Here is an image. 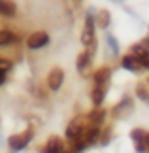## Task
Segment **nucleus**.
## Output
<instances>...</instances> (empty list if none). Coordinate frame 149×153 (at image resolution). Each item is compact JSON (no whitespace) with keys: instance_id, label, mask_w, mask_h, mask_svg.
Here are the masks:
<instances>
[{"instance_id":"obj_19","label":"nucleus","mask_w":149,"mask_h":153,"mask_svg":"<svg viewBox=\"0 0 149 153\" xmlns=\"http://www.w3.org/2000/svg\"><path fill=\"white\" fill-rule=\"evenodd\" d=\"M136 59H138V61H140V64H142V66H144V68H147V70H149V53H147V51L144 53V55L136 57Z\"/></svg>"},{"instance_id":"obj_22","label":"nucleus","mask_w":149,"mask_h":153,"mask_svg":"<svg viewBox=\"0 0 149 153\" xmlns=\"http://www.w3.org/2000/svg\"><path fill=\"white\" fill-rule=\"evenodd\" d=\"M4 79H6V74H0V85L4 83Z\"/></svg>"},{"instance_id":"obj_8","label":"nucleus","mask_w":149,"mask_h":153,"mask_svg":"<svg viewBox=\"0 0 149 153\" xmlns=\"http://www.w3.org/2000/svg\"><path fill=\"white\" fill-rule=\"evenodd\" d=\"M44 153H64V151H62V142H61L59 138H51L49 142L45 144Z\"/></svg>"},{"instance_id":"obj_17","label":"nucleus","mask_w":149,"mask_h":153,"mask_svg":"<svg viewBox=\"0 0 149 153\" xmlns=\"http://www.w3.org/2000/svg\"><path fill=\"white\" fill-rule=\"evenodd\" d=\"M87 148L85 140H79V142H74V148H72V153H83Z\"/></svg>"},{"instance_id":"obj_3","label":"nucleus","mask_w":149,"mask_h":153,"mask_svg":"<svg viewBox=\"0 0 149 153\" xmlns=\"http://www.w3.org/2000/svg\"><path fill=\"white\" fill-rule=\"evenodd\" d=\"M49 44V36H47L45 32H34V34H30L28 36V40H27V45L30 49H40V48H44V45H47Z\"/></svg>"},{"instance_id":"obj_13","label":"nucleus","mask_w":149,"mask_h":153,"mask_svg":"<svg viewBox=\"0 0 149 153\" xmlns=\"http://www.w3.org/2000/svg\"><path fill=\"white\" fill-rule=\"evenodd\" d=\"M104 115H106L104 110H94V111H91V114H89V121H91L93 127H98L100 123L104 121Z\"/></svg>"},{"instance_id":"obj_6","label":"nucleus","mask_w":149,"mask_h":153,"mask_svg":"<svg viewBox=\"0 0 149 153\" xmlns=\"http://www.w3.org/2000/svg\"><path fill=\"white\" fill-rule=\"evenodd\" d=\"M121 64H123V68H127V70H130V72H138V70L142 68V64H140V61L136 59L134 55H127V57H123V61H121Z\"/></svg>"},{"instance_id":"obj_1","label":"nucleus","mask_w":149,"mask_h":153,"mask_svg":"<svg viewBox=\"0 0 149 153\" xmlns=\"http://www.w3.org/2000/svg\"><path fill=\"white\" fill-rule=\"evenodd\" d=\"M30 138H32V131H27V132H23V134H13V136H10L8 144H10L11 151H21V149H25L27 146H28Z\"/></svg>"},{"instance_id":"obj_4","label":"nucleus","mask_w":149,"mask_h":153,"mask_svg":"<svg viewBox=\"0 0 149 153\" xmlns=\"http://www.w3.org/2000/svg\"><path fill=\"white\" fill-rule=\"evenodd\" d=\"M62 81H64V72L61 68H53L49 72V76H47V85H49L51 91H59Z\"/></svg>"},{"instance_id":"obj_7","label":"nucleus","mask_w":149,"mask_h":153,"mask_svg":"<svg viewBox=\"0 0 149 153\" xmlns=\"http://www.w3.org/2000/svg\"><path fill=\"white\" fill-rule=\"evenodd\" d=\"M144 138H145V132H144V131H138V128H134V131H132V140H134V144H136V149H138L140 153L145 151V142H144Z\"/></svg>"},{"instance_id":"obj_5","label":"nucleus","mask_w":149,"mask_h":153,"mask_svg":"<svg viewBox=\"0 0 149 153\" xmlns=\"http://www.w3.org/2000/svg\"><path fill=\"white\" fill-rule=\"evenodd\" d=\"M85 136V128H83L77 121H72L70 125L66 127V138L72 140V142H79Z\"/></svg>"},{"instance_id":"obj_16","label":"nucleus","mask_w":149,"mask_h":153,"mask_svg":"<svg viewBox=\"0 0 149 153\" xmlns=\"http://www.w3.org/2000/svg\"><path fill=\"white\" fill-rule=\"evenodd\" d=\"M98 25L100 27H102V28H106V27H108V23H110V13H108V11H100V15H98Z\"/></svg>"},{"instance_id":"obj_9","label":"nucleus","mask_w":149,"mask_h":153,"mask_svg":"<svg viewBox=\"0 0 149 153\" xmlns=\"http://www.w3.org/2000/svg\"><path fill=\"white\" fill-rule=\"evenodd\" d=\"M0 15L13 17L15 15V4L11 0H0Z\"/></svg>"},{"instance_id":"obj_15","label":"nucleus","mask_w":149,"mask_h":153,"mask_svg":"<svg viewBox=\"0 0 149 153\" xmlns=\"http://www.w3.org/2000/svg\"><path fill=\"white\" fill-rule=\"evenodd\" d=\"M89 61H91V51L81 53V55L77 57V68H79V70H85V66L89 64Z\"/></svg>"},{"instance_id":"obj_20","label":"nucleus","mask_w":149,"mask_h":153,"mask_svg":"<svg viewBox=\"0 0 149 153\" xmlns=\"http://www.w3.org/2000/svg\"><path fill=\"white\" fill-rule=\"evenodd\" d=\"M11 68V62L6 61V59H0V74H6Z\"/></svg>"},{"instance_id":"obj_10","label":"nucleus","mask_w":149,"mask_h":153,"mask_svg":"<svg viewBox=\"0 0 149 153\" xmlns=\"http://www.w3.org/2000/svg\"><path fill=\"white\" fill-rule=\"evenodd\" d=\"M108 79H110V70L108 68H100L98 72L94 74V83H96L98 87H106Z\"/></svg>"},{"instance_id":"obj_11","label":"nucleus","mask_w":149,"mask_h":153,"mask_svg":"<svg viewBox=\"0 0 149 153\" xmlns=\"http://www.w3.org/2000/svg\"><path fill=\"white\" fill-rule=\"evenodd\" d=\"M98 136H100L98 127H91L89 131H85V136H83V140H85L87 146H91V144H94V142H98Z\"/></svg>"},{"instance_id":"obj_18","label":"nucleus","mask_w":149,"mask_h":153,"mask_svg":"<svg viewBox=\"0 0 149 153\" xmlns=\"http://www.w3.org/2000/svg\"><path fill=\"white\" fill-rule=\"evenodd\" d=\"M136 93H138V97L142 98V100H144V102H149V93L145 91V87H138V89H136Z\"/></svg>"},{"instance_id":"obj_12","label":"nucleus","mask_w":149,"mask_h":153,"mask_svg":"<svg viewBox=\"0 0 149 153\" xmlns=\"http://www.w3.org/2000/svg\"><path fill=\"white\" fill-rule=\"evenodd\" d=\"M104 95H106V87H94L93 89V93H91V98H93V104L94 106H100L102 104V100H104Z\"/></svg>"},{"instance_id":"obj_2","label":"nucleus","mask_w":149,"mask_h":153,"mask_svg":"<svg viewBox=\"0 0 149 153\" xmlns=\"http://www.w3.org/2000/svg\"><path fill=\"white\" fill-rule=\"evenodd\" d=\"M93 42H94V21H93V15L89 13L85 19V28H83V34H81V44L91 45Z\"/></svg>"},{"instance_id":"obj_14","label":"nucleus","mask_w":149,"mask_h":153,"mask_svg":"<svg viewBox=\"0 0 149 153\" xmlns=\"http://www.w3.org/2000/svg\"><path fill=\"white\" fill-rule=\"evenodd\" d=\"M17 40V36L11 30H0V45H10Z\"/></svg>"},{"instance_id":"obj_21","label":"nucleus","mask_w":149,"mask_h":153,"mask_svg":"<svg viewBox=\"0 0 149 153\" xmlns=\"http://www.w3.org/2000/svg\"><path fill=\"white\" fill-rule=\"evenodd\" d=\"M144 142H145V148L149 149V132H145V138H144Z\"/></svg>"},{"instance_id":"obj_23","label":"nucleus","mask_w":149,"mask_h":153,"mask_svg":"<svg viewBox=\"0 0 149 153\" xmlns=\"http://www.w3.org/2000/svg\"><path fill=\"white\" fill-rule=\"evenodd\" d=\"M147 83H149V79H147Z\"/></svg>"}]
</instances>
